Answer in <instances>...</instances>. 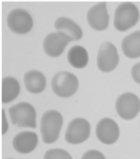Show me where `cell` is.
Masks as SVG:
<instances>
[{"instance_id": "1", "label": "cell", "mask_w": 140, "mask_h": 159, "mask_svg": "<svg viewBox=\"0 0 140 159\" xmlns=\"http://www.w3.org/2000/svg\"><path fill=\"white\" fill-rule=\"evenodd\" d=\"M63 123V118L60 112L54 110L46 111L41 118L40 132L44 144H52L59 138Z\"/></svg>"}, {"instance_id": "2", "label": "cell", "mask_w": 140, "mask_h": 159, "mask_svg": "<svg viewBox=\"0 0 140 159\" xmlns=\"http://www.w3.org/2000/svg\"><path fill=\"white\" fill-rule=\"evenodd\" d=\"M139 20V11L136 5L130 2L120 4L115 12L114 26L118 31L125 32L133 28Z\"/></svg>"}, {"instance_id": "3", "label": "cell", "mask_w": 140, "mask_h": 159, "mask_svg": "<svg viewBox=\"0 0 140 159\" xmlns=\"http://www.w3.org/2000/svg\"><path fill=\"white\" fill-rule=\"evenodd\" d=\"M79 80L70 72L61 71L56 73L51 80V88L56 96L69 98L78 90Z\"/></svg>"}, {"instance_id": "4", "label": "cell", "mask_w": 140, "mask_h": 159, "mask_svg": "<svg viewBox=\"0 0 140 159\" xmlns=\"http://www.w3.org/2000/svg\"><path fill=\"white\" fill-rule=\"evenodd\" d=\"M12 124L19 128H36V111L29 103L21 102L9 110Z\"/></svg>"}, {"instance_id": "5", "label": "cell", "mask_w": 140, "mask_h": 159, "mask_svg": "<svg viewBox=\"0 0 140 159\" xmlns=\"http://www.w3.org/2000/svg\"><path fill=\"white\" fill-rule=\"evenodd\" d=\"M115 109L120 117L124 120H133L140 111V99L133 93L121 94L116 100Z\"/></svg>"}, {"instance_id": "6", "label": "cell", "mask_w": 140, "mask_h": 159, "mask_svg": "<svg viewBox=\"0 0 140 159\" xmlns=\"http://www.w3.org/2000/svg\"><path fill=\"white\" fill-rule=\"evenodd\" d=\"M91 125L84 118H75L68 124L66 133L65 140L71 145L81 144L90 137Z\"/></svg>"}, {"instance_id": "7", "label": "cell", "mask_w": 140, "mask_h": 159, "mask_svg": "<svg viewBox=\"0 0 140 159\" xmlns=\"http://www.w3.org/2000/svg\"><path fill=\"white\" fill-rule=\"evenodd\" d=\"M119 54L117 49L110 42H104L100 45L97 59V64L102 72H111L119 63Z\"/></svg>"}, {"instance_id": "8", "label": "cell", "mask_w": 140, "mask_h": 159, "mask_svg": "<svg viewBox=\"0 0 140 159\" xmlns=\"http://www.w3.org/2000/svg\"><path fill=\"white\" fill-rule=\"evenodd\" d=\"M7 24L11 31L18 34H25L32 30L34 21L31 15L23 9H16L7 18Z\"/></svg>"}, {"instance_id": "9", "label": "cell", "mask_w": 140, "mask_h": 159, "mask_svg": "<svg viewBox=\"0 0 140 159\" xmlns=\"http://www.w3.org/2000/svg\"><path fill=\"white\" fill-rule=\"evenodd\" d=\"M96 135L104 145L115 144L120 136V128L115 121L110 118H102L96 128Z\"/></svg>"}, {"instance_id": "10", "label": "cell", "mask_w": 140, "mask_h": 159, "mask_svg": "<svg viewBox=\"0 0 140 159\" xmlns=\"http://www.w3.org/2000/svg\"><path fill=\"white\" fill-rule=\"evenodd\" d=\"M87 22L97 31H103L109 27V16L106 2L92 6L87 12Z\"/></svg>"}, {"instance_id": "11", "label": "cell", "mask_w": 140, "mask_h": 159, "mask_svg": "<svg viewBox=\"0 0 140 159\" xmlns=\"http://www.w3.org/2000/svg\"><path fill=\"white\" fill-rule=\"evenodd\" d=\"M69 42L70 39L63 33H51L44 38V51L49 57H57L63 53Z\"/></svg>"}, {"instance_id": "12", "label": "cell", "mask_w": 140, "mask_h": 159, "mask_svg": "<svg viewBox=\"0 0 140 159\" xmlns=\"http://www.w3.org/2000/svg\"><path fill=\"white\" fill-rule=\"evenodd\" d=\"M14 149L19 153H30L38 145V135L34 132L24 131L17 134L13 139Z\"/></svg>"}, {"instance_id": "13", "label": "cell", "mask_w": 140, "mask_h": 159, "mask_svg": "<svg viewBox=\"0 0 140 159\" xmlns=\"http://www.w3.org/2000/svg\"><path fill=\"white\" fill-rule=\"evenodd\" d=\"M55 28L57 32H61L67 35L70 41L79 40L83 36V32L80 27L71 19L64 16L56 19L55 22Z\"/></svg>"}, {"instance_id": "14", "label": "cell", "mask_w": 140, "mask_h": 159, "mask_svg": "<svg viewBox=\"0 0 140 159\" xmlns=\"http://www.w3.org/2000/svg\"><path fill=\"white\" fill-rule=\"evenodd\" d=\"M25 87L31 93H42L46 87V79L44 75L38 70H30L24 75Z\"/></svg>"}, {"instance_id": "15", "label": "cell", "mask_w": 140, "mask_h": 159, "mask_svg": "<svg viewBox=\"0 0 140 159\" xmlns=\"http://www.w3.org/2000/svg\"><path fill=\"white\" fill-rule=\"evenodd\" d=\"M20 93V84L16 78L7 76L2 80L1 100L3 104H9L15 100Z\"/></svg>"}, {"instance_id": "16", "label": "cell", "mask_w": 140, "mask_h": 159, "mask_svg": "<svg viewBox=\"0 0 140 159\" xmlns=\"http://www.w3.org/2000/svg\"><path fill=\"white\" fill-rule=\"evenodd\" d=\"M121 50L126 57L135 59L140 57V31H136L123 39Z\"/></svg>"}, {"instance_id": "17", "label": "cell", "mask_w": 140, "mask_h": 159, "mask_svg": "<svg viewBox=\"0 0 140 159\" xmlns=\"http://www.w3.org/2000/svg\"><path fill=\"white\" fill-rule=\"evenodd\" d=\"M68 61L75 69H83L88 64V52L80 45H75L68 52Z\"/></svg>"}, {"instance_id": "18", "label": "cell", "mask_w": 140, "mask_h": 159, "mask_svg": "<svg viewBox=\"0 0 140 159\" xmlns=\"http://www.w3.org/2000/svg\"><path fill=\"white\" fill-rule=\"evenodd\" d=\"M44 159H73L67 151L62 149H51L45 152Z\"/></svg>"}, {"instance_id": "19", "label": "cell", "mask_w": 140, "mask_h": 159, "mask_svg": "<svg viewBox=\"0 0 140 159\" xmlns=\"http://www.w3.org/2000/svg\"><path fill=\"white\" fill-rule=\"evenodd\" d=\"M81 159H106L102 152L97 150H90L84 153Z\"/></svg>"}, {"instance_id": "20", "label": "cell", "mask_w": 140, "mask_h": 159, "mask_svg": "<svg viewBox=\"0 0 140 159\" xmlns=\"http://www.w3.org/2000/svg\"><path fill=\"white\" fill-rule=\"evenodd\" d=\"M131 74H132L133 80L140 85V62L133 65L131 70Z\"/></svg>"}, {"instance_id": "21", "label": "cell", "mask_w": 140, "mask_h": 159, "mask_svg": "<svg viewBox=\"0 0 140 159\" xmlns=\"http://www.w3.org/2000/svg\"><path fill=\"white\" fill-rule=\"evenodd\" d=\"M2 121H3V126H2V134H4L8 130V123H7L6 117L4 116V112L3 110H2Z\"/></svg>"}, {"instance_id": "22", "label": "cell", "mask_w": 140, "mask_h": 159, "mask_svg": "<svg viewBox=\"0 0 140 159\" xmlns=\"http://www.w3.org/2000/svg\"><path fill=\"white\" fill-rule=\"evenodd\" d=\"M7 159H11V158H7Z\"/></svg>"}]
</instances>
